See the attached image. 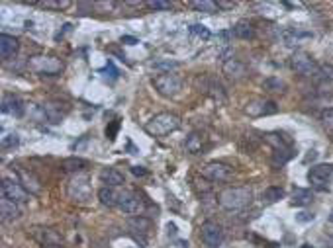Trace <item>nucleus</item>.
<instances>
[{
  "label": "nucleus",
  "instance_id": "obj_10",
  "mask_svg": "<svg viewBox=\"0 0 333 248\" xmlns=\"http://www.w3.org/2000/svg\"><path fill=\"white\" fill-rule=\"evenodd\" d=\"M30 235H32L44 248L63 246V237H61L57 231L49 229V227H32V229H30Z\"/></svg>",
  "mask_w": 333,
  "mask_h": 248
},
{
  "label": "nucleus",
  "instance_id": "obj_42",
  "mask_svg": "<svg viewBox=\"0 0 333 248\" xmlns=\"http://www.w3.org/2000/svg\"><path fill=\"white\" fill-rule=\"evenodd\" d=\"M296 221H298V223H310V221H314V215H311V213H298V215H296Z\"/></svg>",
  "mask_w": 333,
  "mask_h": 248
},
{
  "label": "nucleus",
  "instance_id": "obj_26",
  "mask_svg": "<svg viewBox=\"0 0 333 248\" xmlns=\"http://www.w3.org/2000/svg\"><path fill=\"white\" fill-rule=\"evenodd\" d=\"M232 33L235 37H239V39H253V37H255V28H253L249 22L241 20V22H237L233 26Z\"/></svg>",
  "mask_w": 333,
  "mask_h": 248
},
{
  "label": "nucleus",
  "instance_id": "obj_21",
  "mask_svg": "<svg viewBox=\"0 0 333 248\" xmlns=\"http://www.w3.org/2000/svg\"><path fill=\"white\" fill-rule=\"evenodd\" d=\"M18 53V39L8 33H0V57L4 61H10Z\"/></svg>",
  "mask_w": 333,
  "mask_h": 248
},
{
  "label": "nucleus",
  "instance_id": "obj_46",
  "mask_svg": "<svg viewBox=\"0 0 333 248\" xmlns=\"http://www.w3.org/2000/svg\"><path fill=\"white\" fill-rule=\"evenodd\" d=\"M233 6H235V2H223V0L218 2V8H233Z\"/></svg>",
  "mask_w": 333,
  "mask_h": 248
},
{
  "label": "nucleus",
  "instance_id": "obj_48",
  "mask_svg": "<svg viewBox=\"0 0 333 248\" xmlns=\"http://www.w3.org/2000/svg\"><path fill=\"white\" fill-rule=\"evenodd\" d=\"M327 221H329V223L333 225V209H331V213H329V217H327Z\"/></svg>",
  "mask_w": 333,
  "mask_h": 248
},
{
  "label": "nucleus",
  "instance_id": "obj_40",
  "mask_svg": "<svg viewBox=\"0 0 333 248\" xmlns=\"http://www.w3.org/2000/svg\"><path fill=\"white\" fill-rule=\"evenodd\" d=\"M322 123H323V127H325V129L333 131V108L322 114Z\"/></svg>",
  "mask_w": 333,
  "mask_h": 248
},
{
  "label": "nucleus",
  "instance_id": "obj_12",
  "mask_svg": "<svg viewBox=\"0 0 333 248\" xmlns=\"http://www.w3.org/2000/svg\"><path fill=\"white\" fill-rule=\"evenodd\" d=\"M331 178H333V164H316V166H311V170L308 172V182L314 188H320V190H325Z\"/></svg>",
  "mask_w": 333,
  "mask_h": 248
},
{
  "label": "nucleus",
  "instance_id": "obj_2",
  "mask_svg": "<svg viewBox=\"0 0 333 248\" xmlns=\"http://www.w3.org/2000/svg\"><path fill=\"white\" fill-rule=\"evenodd\" d=\"M178 127H180V118L177 114H171V111H161L145 123V131L151 137H165L169 133L177 131Z\"/></svg>",
  "mask_w": 333,
  "mask_h": 248
},
{
  "label": "nucleus",
  "instance_id": "obj_6",
  "mask_svg": "<svg viewBox=\"0 0 333 248\" xmlns=\"http://www.w3.org/2000/svg\"><path fill=\"white\" fill-rule=\"evenodd\" d=\"M118 207L122 209L123 213L128 215H141L145 211V199L143 195L139 192H132V190H126L120 194V201H118Z\"/></svg>",
  "mask_w": 333,
  "mask_h": 248
},
{
  "label": "nucleus",
  "instance_id": "obj_24",
  "mask_svg": "<svg viewBox=\"0 0 333 248\" xmlns=\"http://www.w3.org/2000/svg\"><path fill=\"white\" fill-rule=\"evenodd\" d=\"M98 199L104 207H118L120 194H118L114 188H106V186H102V188L98 190Z\"/></svg>",
  "mask_w": 333,
  "mask_h": 248
},
{
  "label": "nucleus",
  "instance_id": "obj_3",
  "mask_svg": "<svg viewBox=\"0 0 333 248\" xmlns=\"http://www.w3.org/2000/svg\"><path fill=\"white\" fill-rule=\"evenodd\" d=\"M30 71L39 76H57L63 71V61L51 55H35L28 61Z\"/></svg>",
  "mask_w": 333,
  "mask_h": 248
},
{
  "label": "nucleus",
  "instance_id": "obj_45",
  "mask_svg": "<svg viewBox=\"0 0 333 248\" xmlns=\"http://www.w3.org/2000/svg\"><path fill=\"white\" fill-rule=\"evenodd\" d=\"M96 6H100V8H108V10H112V8H116L118 4H116V2H96Z\"/></svg>",
  "mask_w": 333,
  "mask_h": 248
},
{
  "label": "nucleus",
  "instance_id": "obj_25",
  "mask_svg": "<svg viewBox=\"0 0 333 248\" xmlns=\"http://www.w3.org/2000/svg\"><path fill=\"white\" fill-rule=\"evenodd\" d=\"M0 213H2V221H10V219H18L22 215V209L18 207V204H12L8 199H0Z\"/></svg>",
  "mask_w": 333,
  "mask_h": 248
},
{
  "label": "nucleus",
  "instance_id": "obj_1",
  "mask_svg": "<svg viewBox=\"0 0 333 248\" xmlns=\"http://www.w3.org/2000/svg\"><path fill=\"white\" fill-rule=\"evenodd\" d=\"M253 199V192L247 186H232L225 188L218 195V204L225 211H241Z\"/></svg>",
  "mask_w": 333,
  "mask_h": 248
},
{
  "label": "nucleus",
  "instance_id": "obj_15",
  "mask_svg": "<svg viewBox=\"0 0 333 248\" xmlns=\"http://www.w3.org/2000/svg\"><path fill=\"white\" fill-rule=\"evenodd\" d=\"M245 111L253 118H263V116H273L278 111V106L273 100H253V102H247Z\"/></svg>",
  "mask_w": 333,
  "mask_h": 248
},
{
  "label": "nucleus",
  "instance_id": "obj_22",
  "mask_svg": "<svg viewBox=\"0 0 333 248\" xmlns=\"http://www.w3.org/2000/svg\"><path fill=\"white\" fill-rule=\"evenodd\" d=\"M100 182L104 184L106 188H118V186L126 184V178L116 168H104V170H100Z\"/></svg>",
  "mask_w": 333,
  "mask_h": 248
},
{
  "label": "nucleus",
  "instance_id": "obj_5",
  "mask_svg": "<svg viewBox=\"0 0 333 248\" xmlns=\"http://www.w3.org/2000/svg\"><path fill=\"white\" fill-rule=\"evenodd\" d=\"M153 86L161 96L175 98L182 90V78L177 73H165V75H157L153 78Z\"/></svg>",
  "mask_w": 333,
  "mask_h": 248
},
{
  "label": "nucleus",
  "instance_id": "obj_17",
  "mask_svg": "<svg viewBox=\"0 0 333 248\" xmlns=\"http://www.w3.org/2000/svg\"><path fill=\"white\" fill-rule=\"evenodd\" d=\"M196 86H198L202 92L210 94L214 100H220V102L225 100L223 86L216 80V78H210V76H198V78H196Z\"/></svg>",
  "mask_w": 333,
  "mask_h": 248
},
{
  "label": "nucleus",
  "instance_id": "obj_43",
  "mask_svg": "<svg viewBox=\"0 0 333 248\" xmlns=\"http://www.w3.org/2000/svg\"><path fill=\"white\" fill-rule=\"evenodd\" d=\"M122 43H126V45H135V43H139L135 37H132V35H122V39H120Z\"/></svg>",
  "mask_w": 333,
  "mask_h": 248
},
{
  "label": "nucleus",
  "instance_id": "obj_14",
  "mask_svg": "<svg viewBox=\"0 0 333 248\" xmlns=\"http://www.w3.org/2000/svg\"><path fill=\"white\" fill-rule=\"evenodd\" d=\"M69 109H71V106L67 102H61V100H51V102L44 104V114L45 118L49 119V123H59L61 119H65Z\"/></svg>",
  "mask_w": 333,
  "mask_h": 248
},
{
  "label": "nucleus",
  "instance_id": "obj_33",
  "mask_svg": "<svg viewBox=\"0 0 333 248\" xmlns=\"http://www.w3.org/2000/svg\"><path fill=\"white\" fill-rule=\"evenodd\" d=\"M73 2L71 0H41L37 2V6H41L45 10H67Z\"/></svg>",
  "mask_w": 333,
  "mask_h": 248
},
{
  "label": "nucleus",
  "instance_id": "obj_4",
  "mask_svg": "<svg viewBox=\"0 0 333 248\" xmlns=\"http://www.w3.org/2000/svg\"><path fill=\"white\" fill-rule=\"evenodd\" d=\"M67 195L78 201V204H87L92 197V186H90V178L87 174H75L69 182H67Z\"/></svg>",
  "mask_w": 333,
  "mask_h": 248
},
{
  "label": "nucleus",
  "instance_id": "obj_30",
  "mask_svg": "<svg viewBox=\"0 0 333 248\" xmlns=\"http://www.w3.org/2000/svg\"><path fill=\"white\" fill-rule=\"evenodd\" d=\"M261 197H263V204H277L284 197V190L278 186H268Z\"/></svg>",
  "mask_w": 333,
  "mask_h": 248
},
{
  "label": "nucleus",
  "instance_id": "obj_32",
  "mask_svg": "<svg viewBox=\"0 0 333 248\" xmlns=\"http://www.w3.org/2000/svg\"><path fill=\"white\" fill-rule=\"evenodd\" d=\"M292 156H294L292 147H288V149H275V152H273V164L275 166H284Z\"/></svg>",
  "mask_w": 333,
  "mask_h": 248
},
{
  "label": "nucleus",
  "instance_id": "obj_34",
  "mask_svg": "<svg viewBox=\"0 0 333 248\" xmlns=\"http://www.w3.org/2000/svg\"><path fill=\"white\" fill-rule=\"evenodd\" d=\"M190 6L194 10L206 12V14H214L216 10H220L218 8V2H212V0H194V2H190Z\"/></svg>",
  "mask_w": 333,
  "mask_h": 248
},
{
  "label": "nucleus",
  "instance_id": "obj_44",
  "mask_svg": "<svg viewBox=\"0 0 333 248\" xmlns=\"http://www.w3.org/2000/svg\"><path fill=\"white\" fill-rule=\"evenodd\" d=\"M132 172L135 174V176H147V168H143V166H133Z\"/></svg>",
  "mask_w": 333,
  "mask_h": 248
},
{
  "label": "nucleus",
  "instance_id": "obj_13",
  "mask_svg": "<svg viewBox=\"0 0 333 248\" xmlns=\"http://www.w3.org/2000/svg\"><path fill=\"white\" fill-rule=\"evenodd\" d=\"M232 176V168L223 162H208L202 168V178L208 182H225Z\"/></svg>",
  "mask_w": 333,
  "mask_h": 248
},
{
  "label": "nucleus",
  "instance_id": "obj_31",
  "mask_svg": "<svg viewBox=\"0 0 333 248\" xmlns=\"http://www.w3.org/2000/svg\"><path fill=\"white\" fill-rule=\"evenodd\" d=\"M149 69L159 75H165V73H173L175 69H178V63L177 61H153V63H149Z\"/></svg>",
  "mask_w": 333,
  "mask_h": 248
},
{
  "label": "nucleus",
  "instance_id": "obj_41",
  "mask_svg": "<svg viewBox=\"0 0 333 248\" xmlns=\"http://www.w3.org/2000/svg\"><path fill=\"white\" fill-rule=\"evenodd\" d=\"M118 129H120V121L116 119V121H112L110 125L106 127V137H108L110 141H114L116 139V135H118Z\"/></svg>",
  "mask_w": 333,
  "mask_h": 248
},
{
  "label": "nucleus",
  "instance_id": "obj_7",
  "mask_svg": "<svg viewBox=\"0 0 333 248\" xmlns=\"http://www.w3.org/2000/svg\"><path fill=\"white\" fill-rule=\"evenodd\" d=\"M0 194L4 199H8L12 204L22 205L30 199V194L24 190V186L18 180H10V178H4L0 184Z\"/></svg>",
  "mask_w": 333,
  "mask_h": 248
},
{
  "label": "nucleus",
  "instance_id": "obj_47",
  "mask_svg": "<svg viewBox=\"0 0 333 248\" xmlns=\"http://www.w3.org/2000/svg\"><path fill=\"white\" fill-rule=\"evenodd\" d=\"M316 156H318V152H316V151H310V154H308V156H306V159H304V161L308 162V161H310V159H311V161H314V159H316Z\"/></svg>",
  "mask_w": 333,
  "mask_h": 248
},
{
  "label": "nucleus",
  "instance_id": "obj_39",
  "mask_svg": "<svg viewBox=\"0 0 333 248\" xmlns=\"http://www.w3.org/2000/svg\"><path fill=\"white\" fill-rule=\"evenodd\" d=\"M145 6H147L149 10H171V8H173V4L167 2V0H147Z\"/></svg>",
  "mask_w": 333,
  "mask_h": 248
},
{
  "label": "nucleus",
  "instance_id": "obj_35",
  "mask_svg": "<svg viewBox=\"0 0 333 248\" xmlns=\"http://www.w3.org/2000/svg\"><path fill=\"white\" fill-rule=\"evenodd\" d=\"M316 78L322 84H333V65H320Z\"/></svg>",
  "mask_w": 333,
  "mask_h": 248
},
{
  "label": "nucleus",
  "instance_id": "obj_37",
  "mask_svg": "<svg viewBox=\"0 0 333 248\" xmlns=\"http://www.w3.org/2000/svg\"><path fill=\"white\" fill-rule=\"evenodd\" d=\"M20 145V137H18V133H10V135H4L2 141H0V147H2V151H12V149H16Z\"/></svg>",
  "mask_w": 333,
  "mask_h": 248
},
{
  "label": "nucleus",
  "instance_id": "obj_29",
  "mask_svg": "<svg viewBox=\"0 0 333 248\" xmlns=\"http://www.w3.org/2000/svg\"><path fill=\"white\" fill-rule=\"evenodd\" d=\"M314 201V194L310 190H304V188H296L294 194H292V205L296 207H306Z\"/></svg>",
  "mask_w": 333,
  "mask_h": 248
},
{
  "label": "nucleus",
  "instance_id": "obj_23",
  "mask_svg": "<svg viewBox=\"0 0 333 248\" xmlns=\"http://www.w3.org/2000/svg\"><path fill=\"white\" fill-rule=\"evenodd\" d=\"M306 104H308L310 108H323L325 111H327V109L333 108V92L327 94V92H320V90H318V94L308 98Z\"/></svg>",
  "mask_w": 333,
  "mask_h": 248
},
{
  "label": "nucleus",
  "instance_id": "obj_38",
  "mask_svg": "<svg viewBox=\"0 0 333 248\" xmlns=\"http://www.w3.org/2000/svg\"><path fill=\"white\" fill-rule=\"evenodd\" d=\"M190 33L196 35V37H200V39H204V41H208L212 37L210 30H208L206 26H202V24H192V26H190Z\"/></svg>",
  "mask_w": 333,
  "mask_h": 248
},
{
  "label": "nucleus",
  "instance_id": "obj_27",
  "mask_svg": "<svg viewBox=\"0 0 333 248\" xmlns=\"http://www.w3.org/2000/svg\"><path fill=\"white\" fill-rule=\"evenodd\" d=\"M202 145H204V137L200 135L198 131H192L186 141H184V149L190 152V154H198L202 151Z\"/></svg>",
  "mask_w": 333,
  "mask_h": 248
},
{
  "label": "nucleus",
  "instance_id": "obj_18",
  "mask_svg": "<svg viewBox=\"0 0 333 248\" xmlns=\"http://www.w3.org/2000/svg\"><path fill=\"white\" fill-rule=\"evenodd\" d=\"M310 37H311L310 32H302L298 28H284V30H280V41L286 45V47H296L304 39H310Z\"/></svg>",
  "mask_w": 333,
  "mask_h": 248
},
{
  "label": "nucleus",
  "instance_id": "obj_16",
  "mask_svg": "<svg viewBox=\"0 0 333 248\" xmlns=\"http://www.w3.org/2000/svg\"><path fill=\"white\" fill-rule=\"evenodd\" d=\"M14 170H16V174H18V182L24 186V190L28 192V194H39L41 192V182H39V178L35 176L33 172H30V170H26V168H22V166H12Z\"/></svg>",
  "mask_w": 333,
  "mask_h": 248
},
{
  "label": "nucleus",
  "instance_id": "obj_19",
  "mask_svg": "<svg viewBox=\"0 0 333 248\" xmlns=\"http://www.w3.org/2000/svg\"><path fill=\"white\" fill-rule=\"evenodd\" d=\"M24 111H26V106L18 96H14V94H4L2 96V114H10L14 118H22Z\"/></svg>",
  "mask_w": 333,
  "mask_h": 248
},
{
  "label": "nucleus",
  "instance_id": "obj_36",
  "mask_svg": "<svg viewBox=\"0 0 333 248\" xmlns=\"http://www.w3.org/2000/svg\"><path fill=\"white\" fill-rule=\"evenodd\" d=\"M263 88L268 90V92H284L286 84L280 78H277V76H268V78H265V82H263Z\"/></svg>",
  "mask_w": 333,
  "mask_h": 248
},
{
  "label": "nucleus",
  "instance_id": "obj_9",
  "mask_svg": "<svg viewBox=\"0 0 333 248\" xmlns=\"http://www.w3.org/2000/svg\"><path fill=\"white\" fill-rule=\"evenodd\" d=\"M128 229L132 231V237L135 238V242H139V246L145 248L147 246V238L145 235L149 233V229H151V219H147L143 215H135V217H130L128 221Z\"/></svg>",
  "mask_w": 333,
  "mask_h": 248
},
{
  "label": "nucleus",
  "instance_id": "obj_49",
  "mask_svg": "<svg viewBox=\"0 0 333 248\" xmlns=\"http://www.w3.org/2000/svg\"><path fill=\"white\" fill-rule=\"evenodd\" d=\"M51 248H65V246H51Z\"/></svg>",
  "mask_w": 333,
  "mask_h": 248
},
{
  "label": "nucleus",
  "instance_id": "obj_28",
  "mask_svg": "<svg viewBox=\"0 0 333 248\" xmlns=\"http://www.w3.org/2000/svg\"><path fill=\"white\" fill-rule=\"evenodd\" d=\"M87 164H89V162L85 161V159H78V156H69V159H65V161H61V168H63L65 172L78 174L82 168H87Z\"/></svg>",
  "mask_w": 333,
  "mask_h": 248
},
{
  "label": "nucleus",
  "instance_id": "obj_11",
  "mask_svg": "<svg viewBox=\"0 0 333 248\" xmlns=\"http://www.w3.org/2000/svg\"><path fill=\"white\" fill-rule=\"evenodd\" d=\"M200 235H202V240L208 248H218L223 240V229L216 221H206L200 227Z\"/></svg>",
  "mask_w": 333,
  "mask_h": 248
},
{
  "label": "nucleus",
  "instance_id": "obj_8",
  "mask_svg": "<svg viewBox=\"0 0 333 248\" xmlns=\"http://www.w3.org/2000/svg\"><path fill=\"white\" fill-rule=\"evenodd\" d=\"M290 66L302 76H316L318 75V69H320L316 65V61L308 53H304V51H296L290 57Z\"/></svg>",
  "mask_w": 333,
  "mask_h": 248
},
{
  "label": "nucleus",
  "instance_id": "obj_20",
  "mask_svg": "<svg viewBox=\"0 0 333 248\" xmlns=\"http://www.w3.org/2000/svg\"><path fill=\"white\" fill-rule=\"evenodd\" d=\"M222 71H223V75L227 76V78H232V80H241V78L247 76V66H245L239 59H233V57L223 63Z\"/></svg>",
  "mask_w": 333,
  "mask_h": 248
}]
</instances>
